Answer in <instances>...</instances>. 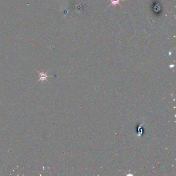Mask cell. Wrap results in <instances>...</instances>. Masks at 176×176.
Listing matches in <instances>:
<instances>
[{
	"label": "cell",
	"mask_w": 176,
	"mask_h": 176,
	"mask_svg": "<svg viewBox=\"0 0 176 176\" xmlns=\"http://www.w3.org/2000/svg\"><path fill=\"white\" fill-rule=\"evenodd\" d=\"M120 1L121 0H111V5L116 6V5H118V4H119V3H120Z\"/></svg>",
	"instance_id": "2"
},
{
	"label": "cell",
	"mask_w": 176,
	"mask_h": 176,
	"mask_svg": "<svg viewBox=\"0 0 176 176\" xmlns=\"http://www.w3.org/2000/svg\"><path fill=\"white\" fill-rule=\"evenodd\" d=\"M37 71L39 73V75L40 77L39 80H38V81H37V83L38 82H40V81L43 82L45 81H46L48 82L47 78L48 77H50L49 75H47V73L48 72V71L47 72H39V71H38L37 70Z\"/></svg>",
	"instance_id": "1"
}]
</instances>
